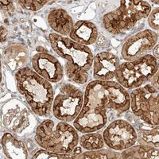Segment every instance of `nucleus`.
Listing matches in <instances>:
<instances>
[{
  "mask_svg": "<svg viewBox=\"0 0 159 159\" xmlns=\"http://www.w3.org/2000/svg\"><path fill=\"white\" fill-rule=\"evenodd\" d=\"M103 138L109 148L121 151L135 144L137 133L128 122L118 119L105 129Z\"/></svg>",
  "mask_w": 159,
  "mask_h": 159,
  "instance_id": "6e6552de",
  "label": "nucleus"
},
{
  "mask_svg": "<svg viewBox=\"0 0 159 159\" xmlns=\"http://www.w3.org/2000/svg\"><path fill=\"white\" fill-rule=\"evenodd\" d=\"M157 39L158 36L154 31H140L126 40L122 48V57L129 62L136 61L151 50L157 44Z\"/></svg>",
  "mask_w": 159,
  "mask_h": 159,
  "instance_id": "1a4fd4ad",
  "label": "nucleus"
},
{
  "mask_svg": "<svg viewBox=\"0 0 159 159\" xmlns=\"http://www.w3.org/2000/svg\"><path fill=\"white\" fill-rule=\"evenodd\" d=\"M150 11L151 7L146 1H121L117 9L103 16V25L112 34H119L130 30L139 20L147 18Z\"/></svg>",
  "mask_w": 159,
  "mask_h": 159,
  "instance_id": "39448f33",
  "label": "nucleus"
},
{
  "mask_svg": "<svg viewBox=\"0 0 159 159\" xmlns=\"http://www.w3.org/2000/svg\"><path fill=\"white\" fill-rule=\"evenodd\" d=\"M7 34V30H6L4 27H2V26H1V42H2L3 41H5Z\"/></svg>",
  "mask_w": 159,
  "mask_h": 159,
  "instance_id": "cd10ccee",
  "label": "nucleus"
},
{
  "mask_svg": "<svg viewBox=\"0 0 159 159\" xmlns=\"http://www.w3.org/2000/svg\"><path fill=\"white\" fill-rule=\"evenodd\" d=\"M69 37L76 43L89 45L94 43L97 39L98 30L92 22L81 20L73 25Z\"/></svg>",
  "mask_w": 159,
  "mask_h": 159,
  "instance_id": "4468645a",
  "label": "nucleus"
},
{
  "mask_svg": "<svg viewBox=\"0 0 159 159\" xmlns=\"http://www.w3.org/2000/svg\"><path fill=\"white\" fill-rule=\"evenodd\" d=\"M149 25L152 29L158 30H159V9L155 8L150 11L148 16Z\"/></svg>",
  "mask_w": 159,
  "mask_h": 159,
  "instance_id": "393cba45",
  "label": "nucleus"
},
{
  "mask_svg": "<svg viewBox=\"0 0 159 159\" xmlns=\"http://www.w3.org/2000/svg\"><path fill=\"white\" fill-rule=\"evenodd\" d=\"M73 155L76 156V155H79V154H81V149L80 148V147H75L74 150H73Z\"/></svg>",
  "mask_w": 159,
  "mask_h": 159,
  "instance_id": "c85d7f7f",
  "label": "nucleus"
},
{
  "mask_svg": "<svg viewBox=\"0 0 159 159\" xmlns=\"http://www.w3.org/2000/svg\"><path fill=\"white\" fill-rule=\"evenodd\" d=\"M84 104L81 90L70 84H63L52 103V114L60 121H74Z\"/></svg>",
  "mask_w": 159,
  "mask_h": 159,
  "instance_id": "0eeeda50",
  "label": "nucleus"
},
{
  "mask_svg": "<svg viewBox=\"0 0 159 159\" xmlns=\"http://www.w3.org/2000/svg\"><path fill=\"white\" fill-rule=\"evenodd\" d=\"M158 149L140 144L125 149L121 153V158L125 159H158Z\"/></svg>",
  "mask_w": 159,
  "mask_h": 159,
  "instance_id": "aec40b11",
  "label": "nucleus"
},
{
  "mask_svg": "<svg viewBox=\"0 0 159 159\" xmlns=\"http://www.w3.org/2000/svg\"><path fill=\"white\" fill-rule=\"evenodd\" d=\"M48 23L54 31L61 35L70 34L73 26V20L63 9H55L48 15Z\"/></svg>",
  "mask_w": 159,
  "mask_h": 159,
  "instance_id": "dca6fc26",
  "label": "nucleus"
},
{
  "mask_svg": "<svg viewBox=\"0 0 159 159\" xmlns=\"http://www.w3.org/2000/svg\"><path fill=\"white\" fill-rule=\"evenodd\" d=\"M151 85L154 89H156L157 90H158V72H156L154 76H152L151 79Z\"/></svg>",
  "mask_w": 159,
  "mask_h": 159,
  "instance_id": "bb28decb",
  "label": "nucleus"
},
{
  "mask_svg": "<svg viewBox=\"0 0 159 159\" xmlns=\"http://www.w3.org/2000/svg\"><path fill=\"white\" fill-rule=\"evenodd\" d=\"M2 121L8 129L20 133L29 126L30 114L23 104L13 100L2 108Z\"/></svg>",
  "mask_w": 159,
  "mask_h": 159,
  "instance_id": "f8f14e48",
  "label": "nucleus"
},
{
  "mask_svg": "<svg viewBox=\"0 0 159 159\" xmlns=\"http://www.w3.org/2000/svg\"><path fill=\"white\" fill-rule=\"evenodd\" d=\"M2 147L4 154L8 158L25 159L28 157L27 150L24 143L10 133H6L2 136Z\"/></svg>",
  "mask_w": 159,
  "mask_h": 159,
  "instance_id": "f3484780",
  "label": "nucleus"
},
{
  "mask_svg": "<svg viewBox=\"0 0 159 159\" xmlns=\"http://www.w3.org/2000/svg\"><path fill=\"white\" fill-rule=\"evenodd\" d=\"M19 5L23 9L31 11H39L43 6L48 3V1H42V0H30V1H18Z\"/></svg>",
  "mask_w": 159,
  "mask_h": 159,
  "instance_id": "b1692460",
  "label": "nucleus"
},
{
  "mask_svg": "<svg viewBox=\"0 0 159 159\" xmlns=\"http://www.w3.org/2000/svg\"><path fill=\"white\" fill-rule=\"evenodd\" d=\"M17 88L29 106L39 116L50 113L54 92L50 82L30 68H22L15 73Z\"/></svg>",
  "mask_w": 159,
  "mask_h": 159,
  "instance_id": "f03ea898",
  "label": "nucleus"
},
{
  "mask_svg": "<svg viewBox=\"0 0 159 159\" xmlns=\"http://www.w3.org/2000/svg\"><path fill=\"white\" fill-rule=\"evenodd\" d=\"M1 9L4 13H11L14 11V5L11 1H1Z\"/></svg>",
  "mask_w": 159,
  "mask_h": 159,
  "instance_id": "a878e982",
  "label": "nucleus"
},
{
  "mask_svg": "<svg viewBox=\"0 0 159 159\" xmlns=\"http://www.w3.org/2000/svg\"><path fill=\"white\" fill-rule=\"evenodd\" d=\"M80 146L88 150H99L104 146L103 138L99 134L87 133L80 137Z\"/></svg>",
  "mask_w": 159,
  "mask_h": 159,
  "instance_id": "4be33fe9",
  "label": "nucleus"
},
{
  "mask_svg": "<svg viewBox=\"0 0 159 159\" xmlns=\"http://www.w3.org/2000/svg\"><path fill=\"white\" fill-rule=\"evenodd\" d=\"M84 104L100 109H111L122 113L130 109V95L116 82L94 80L86 87Z\"/></svg>",
  "mask_w": 159,
  "mask_h": 159,
  "instance_id": "7ed1b4c3",
  "label": "nucleus"
},
{
  "mask_svg": "<svg viewBox=\"0 0 159 159\" xmlns=\"http://www.w3.org/2000/svg\"><path fill=\"white\" fill-rule=\"evenodd\" d=\"M131 63L145 82L150 80L158 70L157 59L151 54H146Z\"/></svg>",
  "mask_w": 159,
  "mask_h": 159,
  "instance_id": "a211bd4d",
  "label": "nucleus"
},
{
  "mask_svg": "<svg viewBox=\"0 0 159 159\" xmlns=\"http://www.w3.org/2000/svg\"><path fill=\"white\" fill-rule=\"evenodd\" d=\"M116 77L119 84L127 89H137L145 83L131 62L129 61L119 65L116 73Z\"/></svg>",
  "mask_w": 159,
  "mask_h": 159,
  "instance_id": "2eb2a0df",
  "label": "nucleus"
},
{
  "mask_svg": "<svg viewBox=\"0 0 159 159\" xmlns=\"http://www.w3.org/2000/svg\"><path fill=\"white\" fill-rule=\"evenodd\" d=\"M72 158L80 159H116L121 158V154L111 150H95L85 152L79 155L72 156Z\"/></svg>",
  "mask_w": 159,
  "mask_h": 159,
  "instance_id": "412c9836",
  "label": "nucleus"
},
{
  "mask_svg": "<svg viewBox=\"0 0 159 159\" xmlns=\"http://www.w3.org/2000/svg\"><path fill=\"white\" fill-rule=\"evenodd\" d=\"M70 154H59L47 150H39L34 154L33 159H67L72 158Z\"/></svg>",
  "mask_w": 159,
  "mask_h": 159,
  "instance_id": "5701e85b",
  "label": "nucleus"
},
{
  "mask_svg": "<svg viewBox=\"0 0 159 159\" xmlns=\"http://www.w3.org/2000/svg\"><path fill=\"white\" fill-rule=\"evenodd\" d=\"M119 59L109 52H102L93 59V76L96 80H109L116 76L119 67Z\"/></svg>",
  "mask_w": 159,
  "mask_h": 159,
  "instance_id": "ddd939ff",
  "label": "nucleus"
},
{
  "mask_svg": "<svg viewBox=\"0 0 159 159\" xmlns=\"http://www.w3.org/2000/svg\"><path fill=\"white\" fill-rule=\"evenodd\" d=\"M158 125L141 123L137 133V141L145 147L158 149Z\"/></svg>",
  "mask_w": 159,
  "mask_h": 159,
  "instance_id": "6ab92c4d",
  "label": "nucleus"
},
{
  "mask_svg": "<svg viewBox=\"0 0 159 159\" xmlns=\"http://www.w3.org/2000/svg\"><path fill=\"white\" fill-rule=\"evenodd\" d=\"M154 55L155 57H154L157 58V60H158V44H157L156 45L155 47H154Z\"/></svg>",
  "mask_w": 159,
  "mask_h": 159,
  "instance_id": "c756f323",
  "label": "nucleus"
},
{
  "mask_svg": "<svg viewBox=\"0 0 159 159\" xmlns=\"http://www.w3.org/2000/svg\"><path fill=\"white\" fill-rule=\"evenodd\" d=\"M38 146L59 154H70L77 146L79 135L73 127L65 122L55 123L47 119L42 122L35 132Z\"/></svg>",
  "mask_w": 159,
  "mask_h": 159,
  "instance_id": "20e7f679",
  "label": "nucleus"
},
{
  "mask_svg": "<svg viewBox=\"0 0 159 159\" xmlns=\"http://www.w3.org/2000/svg\"><path fill=\"white\" fill-rule=\"evenodd\" d=\"M32 65L35 72L48 81L57 83L63 78L61 64L46 51L36 52L32 57Z\"/></svg>",
  "mask_w": 159,
  "mask_h": 159,
  "instance_id": "9b49d317",
  "label": "nucleus"
},
{
  "mask_svg": "<svg viewBox=\"0 0 159 159\" xmlns=\"http://www.w3.org/2000/svg\"><path fill=\"white\" fill-rule=\"evenodd\" d=\"M107 121V109L83 104L81 111L73 121V125L78 131L87 134L102 129Z\"/></svg>",
  "mask_w": 159,
  "mask_h": 159,
  "instance_id": "9d476101",
  "label": "nucleus"
},
{
  "mask_svg": "<svg viewBox=\"0 0 159 159\" xmlns=\"http://www.w3.org/2000/svg\"><path fill=\"white\" fill-rule=\"evenodd\" d=\"M158 90L151 84L137 88L130 96L132 112L144 123L158 125Z\"/></svg>",
  "mask_w": 159,
  "mask_h": 159,
  "instance_id": "423d86ee",
  "label": "nucleus"
},
{
  "mask_svg": "<svg viewBox=\"0 0 159 159\" xmlns=\"http://www.w3.org/2000/svg\"><path fill=\"white\" fill-rule=\"evenodd\" d=\"M49 40L53 51L66 61V76L77 84L86 83L89 79L88 72L94 59L91 49L87 45L53 33L49 35Z\"/></svg>",
  "mask_w": 159,
  "mask_h": 159,
  "instance_id": "f257e3e1",
  "label": "nucleus"
}]
</instances>
